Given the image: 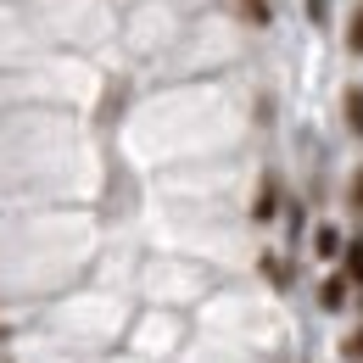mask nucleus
Returning <instances> with one entry per match:
<instances>
[{
  "label": "nucleus",
  "mask_w": 363,
  "mask_h": 363,
  "mask_svg": "<svg viewBox=\"0 0 363 363\" xmlns=\"http://www.w3.org/2000/svg\"><path fill=\"white\" fill-rule=\"evenodd\" d=\"M235 11H240L252 28H269V23H274V6H269V0H235Z\"/></svg>",
  "instance_id": "obj_1"
},
{
  "label": "nucleus",
  "mask_w": 363,
  "mask_h": 363,
  "mask_svg": "<svg viewBox=\"0 0 363 363\" xmlns=\"http://www.w3.org/2000/svg\"><path fill=\"white\" fill-rule=\"evenodd\" d=\"M347 291H352V285H347V274H330V279H324V291H318V302L335 313V308L347 302Z\"/></svg>",
  "instance_id": "obj_2"
},
{
  "label": "nucleus",
  "mask_w": 363,
  "mask_h": 363,
  "mask_svg": "<svg viewBox=\"0 0 363 363\" xmlns=\"http://www.w3.org/2000/svg\"><path fill=\"white\" fill-rule=\"evenodd\" d=\"M347 123H352V135H363V90L358 84L347 90Z\"/></svg>",
  "instance_id": "obj_3"
},
{
  "label": "nucleus",
  "mask_w": 363,
  "mask_h": 363,
  "mask_svg": "<svg viewBox=\"0 0 363 363\" xmlns=\"http://www.w3.org/2000/svg\"><path fill=\"white\" fill-rule=\"evenodd\" d=\"M313 252H318V257H335V252H341V235H335V229L324 224V229L313 235Z\"/></svg>",
  "instance_id": "obj_4"
},
{
  "label": "nucleus",
  "mask_w": 363,
  "mask_h": 363,
  "mask_svg": "<svg viewBox=\"0 0 363 363\" xmlns=\"http://www.w3.org/2000/svg\"><path fill=\"white\" fill-rule=\"evenodd\" d=\"M347 50H352V56H363V6L352 11V28H347Z\"/></svg>",
  "instance_id": "obj_5"
},
{
  "label": "nucleus",
  "mask_w": 363,
  "mask_h": 363,
  "mask_svg": "<svg viewBox=\"0 0 363 363\" xmlns=\"http://www.w3.org/2000/svg\"><path fill=\"white\" fill-rule=\"evenodd\" d=\"M252 218H274V184H263V196L252 201Z\"/></svg>",
  "instance_id": "obj_6"
},
{
  "label": "nucleus",
  "mask_w": 363,
  "mask_h": 363,
  "mask_svg": "<svg viewBox=\"0 0 363 363\" xmlns=\"http://www.w3.org/2000/svg\"><path fill=\"white\" fill-rule=\"evenodd\" d=\"M347 269L363 279V240H358V246H347Z\"/></svg>",
  "instance_id": "obj_7"
},
{
  "label": "nucleus",
  "mask_w": 363,
  "mask_h": 363,
  "mask_svg": "<svg viewBox=\"0 0 363 363\" xmlns=\"http://www.w3.org/2000/svg\"><path fill=\"white\" fill-rule=\"evenodd\" d=\"M324 6H330V0H308V11H313V23H324Z\"/></svg>",
  "instance_id": "obj_8"
},
{
  "label": "nucleus",
  "mask_w": 363,
  "mask_h": 363,
  "mask_svg": "<svg viewBox=\"0 0 363 363\" xmlns=\"http://www.w3.org/2000/svg\"><path fill=\"white\" fill-rule=\"evenodd\" d=\"M352 196H358V201H363V168H358V179H352Z\"/></svg>",
  "instance_id": "obj_9"
},
{
  "label": "nucleus",
  "mask_w": 363,
  "mask_h": 363,
  "mask_svg": "<svg viewBox=\"0 0 363 363\" xmlns=\"http://www.w3.org/2000/svg\"><path fill=\"white\" fill-rule=\"evenodd\" d=\"M352 358H363V330H358V341H352Z\"/></svg>",
  "instance_id": "obj_10"
}]
</instances>
